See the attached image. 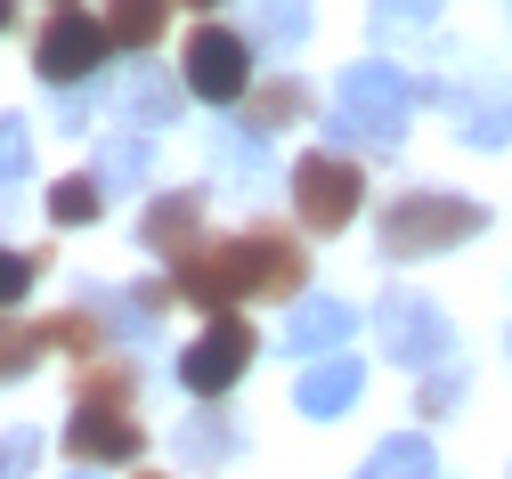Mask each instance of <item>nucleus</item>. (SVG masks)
<instances>
[{
    "label": "nucleus",
    "instance_id": "nucleus-1",
    "mask_svg": "<svg viewBox=\"0 0 512 479\" xmlns=\"http://www.w3.org/2000/svg\"><path fill=\"white\" fill-rule=\"evenodd\" d=\"M488 228V212L472 195H447V187H407L391 212H382V252L391 260H431V252H456Z\"/></svg>",
    "mask_w": 512,
    "mask_h": 479
},
{
    "label": "nucleus",
    "instance_id": "nucleus-2",
    "mask_svg": "<svg viewBox=\"0 0 512 479\" xmlns=\"http://www.w3.org/2000/svg\"><path fill=\"white\" fill-rule=\"evenodd\" d=\"M407 98H415V82L399 74V65H350V74H342V106H334L326 130H334L342 147L391 155L399 130H407Z\"/></svg>",
    "mask_w": 512,
    "mask_h": 479
},
{
    "label": "nucleus",
    "instance_id": "nucleus-3",
    "mask_svg": "<svg viewBox=\"0 0 512 479\" xmlns=\"http://www.w3.org/2000/svg\"><path fill=\"white\" fill-rule=\"evenodd\" d=\"M252 33H228V25H196L187 33V49H179V82H187V98H204V106H244V90H252Z\"/></svg>",
    "mask_w": 512,
    "mask_h": 479
},
{
    "label": "nucleus",
    "instance_id": "nucleus-4",
    "mask_svg": "<svg viewBox=\"0 0 512 479\" xmlns=\"http://www.w3.org/2000/svg\"><path fill=\"white\" fill-rule=\"evenodd\" d=\"M366 203V171L350 155H301L293 163V212L309 236H342Z\"/></svg>",
    "mask_w": 512,
    "mask_h": 479
},
{
    "label": "nucleus",
    "instance_id": "nucleus-5",
    "mask_svg": "<svg viewBox=\"0 0 512 479\" xmlns=\"http://www.w3.org/2000/svg\"><path fill=\"white\" fill-rule=\"evenodd\" d=\"M106 57H114V33H106V17L57 9V17L41 25V41H33V74H41L49 90H74V82H90V74H98Z\"/></svg>",
    "mask_w": 512,
    "mask_h": 479
},
{
    "label": "nucleus",
    "instance_id": "nucleus-6",
    "mask_svg": "<svg viewBox=\"0 0 512 479\" xmlns=\"http://www.w3.org/2000/svg\"><path fill=\"white\" fill-rule=\"evenodd\" d=\"M252 350H261V341H252V325H244L236 309H220V317H212V325L179 350V382L196 390V398H228V390L244 382Z\"/></svg>",
    "mask_w": 512,
    "mask_h": 479
},
{
    "label": "nucleus",
    "instance_id": "nucleus-7",
    "mask_svg": "<svg viewBox=\"0 0 512 479\" xmlns=\"http://www.w3.org/2000/svg\"><path fill=\"white\" fill-rule=\"evenodd\" d=\"M236 268H244V293L252 301H301L309 285V252L293 228H236Z\"/></svg>",
    "mask_w": 512,
    "mask_h": 479
},
{
    "label": "nucleus",
    "instance_id": "nucleus-8",
    "mask_svg": "<svg viewBox=\"0 0 512 479\" xmlns=\"http://www.w3.org/2000/svg\"><path fill=\"white\" fill-rule=\"evenodd\" d=\"M374 350L399 358V366H439L447 358V317L423 293H391L374 309Z\"/></svg>",
    "mask_w": 512,
    "mask_h": 479
},
{
    "label": "nucleus",
    "instance_id": "nucleus-9",
    "mask_svg": "<svg viewBox=\"0 0 512 479\" xmlns=\"http://www.w3.org/2000/svg\"><path fill=\"white\" fill-rule=\"evenodd\" d=\"M66 455H74V463H90V471H114V463H139V455H147V439H139V423H131V406H90V398H74Z\"/></svg>",
    "mask_w": 512,
    "mask_h": 479
},
{
    "label": "nucleus",
    "instance_id": "nucleus-10",
    "mask_svg": "<svg viewBox=\"0 0 512 479\" xmlns=\"http://www.w3.org/2000/svg\"><path fill=\"white\" fill-rule=\"evenodd\" d=\"M139 236H147V252H163V260L196 252V244H204V187H171V195H155Z\"/></svg>",
    "mask_w": 512,
    "mask_h": 479
},
{
    "label": "nucleus",
    "instance_id": "nucleus-11",
    "mask_svg": "<svg viewBox=\"0 0 512 479\" xmlns=\"http://www.w3.org/2000/svg\"><path fill=\"white\" fill-rule=\"evenodd\" d=\"M358 382H366V374H358V358H334V350H326V358L301 374V390H293V398H301V415H317V423H326V415H350Z\"/></svg>",
    "mask_w": 512,
    "mask_h": 479
},
{
    "label": "nucleus",
    "instance_id": "nucleus-12",
    "mask_svg": "<svg viewBox=\"0 0 512 479\" xmlns=\"http://www.w3.org/2000/svg\"><path fill=\"white\" fill-rule=\"evenodd\" d=\"M106 33L122 57H147L171 33V0H106Z\"/></svg>",
    "mask_w": 512,
    "mask_h": 479
},
{
    "label": "nucleus",
    "instance_id": "nucleus-13",
    "mask_svg": "<svg viewBox=\"0 0 512 479\" xmlns=\"http://www.w3.org/2000/svg\"><path fill=\"white\" fill-rule=\"evenodd\" d=\"M74 398H90V406H131L139 398V366L131 358H82V374H74Z\"/></svg>",
    "mask_w": 512,
    "mask_h": 479
},
{
    "label": "nucleus",
    "instance_id": "nucleus-14",
    "mask_svg": "<svg viewBox=\"0 0 512 479\" xmlns=\"http://www.w3.org/2000/svg\"><path fill=\"white\" fill-rule=\"evenodd\" d=\"M301 114H309V90H301L293 74L244 90V122H252V130H285V122H301Z\"/></svg>",
    "mask_w": 512,
    "mask_h": 479
},
{
    "label": "nucleus",
    "instance_id": "nucleus-15",
    "mask_svg": "<svg viewBox=\"0 0 512 479\" xmlns=\"http://www.w3.org/2000/svg\"><path fill=\"white\" fill-rule=\"evenodd\" d=\"M106 220V179H49V228Z\"/></svg>",
    "mask_w": 512,
    "mask_h": 479
},
{
    "label": "nucleus",
    "instance_id": "nucleus-16",
    "mask_svg": "<svg viewBox=\"0 0 512 479\" xmlns=\"http://www.w3.org/2000/svg\"><path fill=\"white\" fill-rule=\"evenodd\" d=\"M122 114H131L139 130H163V122L179 114V82H163L155 65H139V74H131V90H122Z\"/></svg>",
    "mask_w": 512,
    "mask_h": 479
},
{
    "label": "nucleus",
    "instance_id": "nucleus-17",
    "mask_svg": "<svg viewBox=\"0 0 512 479\" xmlns=\"http://www.w3.org/2000/svg\"><path fill=\"white\" fill-rule=\"evenodd\" d=\"M350 309L342 301H301V317H293V350L309 358V350H342V341H350Z\"/></svg>",
    "mask_w": 512,
    "mask_h": 479
},
{
    "label": "nucleus",
    "instance_id": "nucleus-18",
    "mask_svg": "<svg viewBox=\"0 0 512 479\" xmlns=\"http://www.w3.org/2000/svg\"><path fill=\"white\" fill-rule=\"evenodd\" d=\"M41 350H49V333H41L33 317H9V309H0V382H25Z\"/></svg>",
    "mask_w": 512,
    "mask_h": 479
},
{
    "label": "nucleus",
    "instance_id": "nucleus-19",
    "mask_svg": "<svg viewBox=\"0 0 512 479\" xmlns=\"http://www.w3.org/2000/svg\"><path fill=\"white\" fill-rule=\"evenodd\" d=\"M244 33H252V41H277V49L301 41V33H309V0H252Z\"/></svg>",
    "mask_w": 512,
    "mask_h": 479
},
{
    "label": "nucleus",
    "instance_id": "nucleus-20",
    "mask_svg": "<svg viewBox=\"0 0 512 479\" xmlns=\"http://www.w3.org/2000/svg\"><path fill=\"white\" fill-rule=\"evenodd\" d=\"M212 406H220V398H204V415H196V423L179 431V447H187V463H196V471H212V463H228V447H236V431H228V423L212 415Z\"/></svg>",
    "mask_w": 512,
    "mask_h": 479
},
{
    "label": "nucleus",
    "instance_id": "nucleus-21",
    "mask_svg": "<svg viewBox=\"0 0 512 479\" xmlns=\"http://www.w3.org/2000/svg\"><path fill=\"white\" fill-rule=\"evenodd\" d=\"M41 333H49V350H66V358H98V350H106V325H98L90 309H57Z\"/></svg>",
    "mask_w": 512,
    "mask_h": 479
},
{
    "label": "nucleus",
    "instance_id": "nucleus-22",
    "mask_svg": "<svg viewBox=\"0 0 512 479\" xmlns=\"http://www.w3.org/2000/svg\"><path fill=\"white\" fill-rule=\"evenodd\" d=\"M358 479H439V471H431V447L423 439H391V447H374V463Z\"/></svg>",
    "mask_w": 512,
    "mask_h": 479
},
{
    "label": "nucleus",
    "instance_id": "nucleus-23",
    "mask_svg": "<svg viewBox=\"0 0 512 479\" xmlns=\"http://www.w3.org/2000/svg\"><path fill=\"white\" fill-rule=\"evenodd\" d=\"M147 163H155V155H147V139H122V147H106L98 179H106V187H131V179H147Z\"/></svg>",
    "mask_w": 512,
    "mask_h": 479
},
{
    "label": "nucleus",
    "instance_id": "nucleus-24",
    "mask_svg": "<svg viewBox=\"0 0 512 479\" xmlns=\"http://www.w3.org/2000/svg\"><path fill=\"white\" fill-rule=\"evenodd\" d=\"M33 293V252H9V244H0V309H17Z\"/></svg>",
    "mask_w": 512,
    "mask_h": 479
},
{
    "label": "nucleus",
    "instance_id": "nucleus-25",
    "mask_svg": "<svg viewBox=\"0 0 512 479\" xmlns=\"http://www.w3.org/2000/svg\"><path fill=\"white\" fill-rule=\"evenodd\" d=\"M33 463H41V439H33V431H9V439H0V479H33Z\"/></svg>",
    "mask_w": 512,
    "mask_h": 479
},
{
    "label": "nucleus",
    "instance_id": "nucleus-26",
    "mask_svg": "<svg viewBox=\"0 0 512 479\" xmlns=\"http://www.w3.org/2000/svg\"><path fill=\"white\" fill-rule=\"evenodd\" d=\"M33 147H25V122H0V179H25Z\"/></svg>",
    "mask_w": 512,
    "mask_h": 479
},
{
    "label": "nucleus",
    "instance_id": "nucleus-27",
    "mask_svg": "<svg viewBox=\"0 0 512 479\" xmlns=\"http://www.w3.org/2000/svg\"><path fill=\"white\" fill-rule=\"evenodd\" d=\"M456 406V382H423V415H447Z\"/></svg>",
    "mask_w": 512,
    "mask_h": 479
},
{
    "label": "nucleus",
    "instance_id": "nucleus-28",
    "mask_svg": "<svg viewBox=\"0 0 512 479\" xmlns=\"http://www.w3.org/2000/svg\"><path fill=\"white\" fill-rule=\"evenodd\" d=\"M382 9H391V17H431L439 0H382Z\"/></svg>",
    "mask_w": 512,
    "mask_h": 479
},
{
    "label": "nucleus",
    "instance_id": "nucleus-29",
    "mask_svg": "<svg viewBox=\"0 0 512 479\" xmlns=\"http://www.w3.org/2000/svg\"><path fill=\"white\" fill-rule=\"evenodd\" d=\"M131 479H179V471H147V463H131Z\"/></svg>",
    "mask_w": 512,
    "mask_h": 479
},
{
    "label": "nucleus",
    "instance_id": "nucleus-30",
    "mask_svg": "<svg viewBox=\"0 0 512 479\" xmlns=\"http://www.w3.org/2000/svg\"><path fill=\"white\" fill-rule=\"evenodd\" d=\"M9 25H17V0H0V33H9Z\"/></svg>",
    "mask_w": 512,
    "mask_h": 479
},
{
    "label": "nucleus",
    "instance_id": "nucleus-31",
    "mask_svg": "<svg viewBox=\"0 0 512 479\" xmlns=\"http://www.w3.org/2000/svg\"><path fill=\"white\" fill-rule=\"evenodd\" d=\"M49 9H74V0H49Z\"/></svg>",
    "mask_w": 512,
    "mask_h": 479
},
{
    "label": "nucleus",
    "instance_id": "nucleus-32",
    "mask_svg": "<svg viewBox=\"0 0 512 479\" xmlns=\"http://www.w3.org/2000/svg\"><path fill=\"white\" fill-rule=\"evenodd\" d=\"M187 9H212V0H187Z\"/></svg>",
    "mask_w": 512,
    "mask_h": 479
},
{
    "label": "nucleus",
    "instance_id": "nucleus-33",
    "mask_svg": "<svg viewBox=\"0 0 512 479\" xmlns=\"http://www.w3.org/2000/svg\"><path fill=\"white\" fill-rule=\"evenodd\" d=\"M82 479H90V463H82Z\"/></svg>",
    "mask_w": 512,
    "mask_h": 479
}]
</instances>
